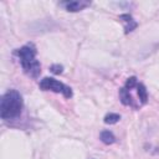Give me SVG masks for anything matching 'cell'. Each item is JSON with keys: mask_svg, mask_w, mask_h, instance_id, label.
<instances>
[{"mask_svg": "<svg viewBox=\"0 0 159 159\" xmlns=\"http://www.w3.org/2000/svg\"><path fill=\"white\" fill-rule=\"evenodd\" d=\"M22 97L21 94L15 91H7L0 102V116L2 119H15L21 114L22 111Z\"/></svg>", "mask_w": 159, "mask_h": 159, "instance_id": "cell-2", "label": "cell"}, {"mask_svg": "<svg viewBox=\"0 0 159 159\" xmlns=\"http://www.w3.org/2000/svg\"><path fill=\"white\" fill-rule=\"evenodd\" d=\"M40 88L43 91H52L56 93H61L66 98L72 97V89L68 86H66L65 83H62L52 77H45L43 80H41Z\"/></svg>", "mask_w": 159, "mask_h": 159, "instance_id": "cell-3", "label": "cell"}, {"mask_svg": "<svg viewBox=\"0 0 159 159\" xmlns=\"http://www.w3.org/2000/svg\"><path fill=\"white\" fill-rule=\"evenodd\" d=\"M119 98H120V102H122L124 106L132 104V96H130L129 91H128L125 87H123V88L119 89Z\"/></svg>", "mask_w": 159, "mask_h": 159, "instance_id": "cell-7", "label": "cell"}, {"mask_svg": "<svg viewBox=\"0 0 159 159\" xmlns=\"http://www.w3.org/2000/svg\"><path fill=\"white\" fill-rule=\"evenodd\" d=\"M61 5L70 12H77L83 10L84 7L91 5V1H84V0H72V1H65L61 2Z\"/></svg>", "mask_w": 159, "mask_h": 159, "instance_id": "cell-4", "label": "cell"}, {"mask_svg": "<svg viewBox=\"0 0 159 159\" xmlns=\"http://www.w3.org/2000/svg\"><path fill=\"white\" fill-rule=\"evenodd\" d=\"M137 89H138V96H139V99L140 102L144 104L147 103V99H148V92H147V88L143 83H138L137 84Z\"/></svg>", "mask_w": 159, "mask_h": 159, "instance_id": "cell-8", "label": "cell"}, {"mask_svg": "<svg viewBox=\"0 0 159 159\" xmlns=\"http://www.w3.org/2000/svg\"><path fill=\"white\" fill-rule=\"evenodd\" d=\"M50 70H51V72H52V73H55V75H60V73H62L63 67H62L61 65H52Z\"/></svg>", "mask_w": 159, "mask_h": 159, "instance_id": "cell-11", "label": "cell"}, {"mask_svg": "<svg viewBox=\"0 0 159 159\" xmlns=\"http://www.w3.org/2000/svg\"><path fill=\"white\" fill-rule=\"evenodd\" d=\"M120 119V116L117 113H108L104 117V123L106 124H116L118 120Z\"/></svg>", "mask_w": 159, "mask_h": 159, "instance_id": "cell-9", "label": "cell"}, {"mask_svg": "<svg viewBox=\"0 0 159 159\" xmlns=\"http://www.w3.org/2000/svg\"><path fill=\"white\" fill-rule=\"evenodd\" d=\"M137 84H138V82H137V77L132 76V77H129V78L125 81V86H124V87L129 91V89H132V88L137 87Z\"/></svg>", "mask_w": 159, "mask_h": 159, "instance_id": "cell-10", "label": "cell"}, {"mask_svg": "<svg viewBox=\"0 0 159 159\" xmlns=\"http://www.w3.org/2000/svg\"><path fill=\"white\" fill-rule=\"evenodd\" d=\"M15 55L19 57L22 70L30 77L36 78L41 72L40 62L36 60V47L34 43H27L15 51Z\"/></svg>", "mask_w": 159, "mask_h": 159, "instance_id": "cell-1", "label": "cell"}, {"mask_svg": "<svg viewBox=\"0 0 159 159\" xmlns=\"http://www.w3.org/2000/svg\"><path fill=\"white\" fill-rule=\"evenodd\" d=\"M99 139H101L104 144H107V145L113 144V143L116 142V137H114V134H113L111 130H102L101 134H99Z\"/></svg>", "mask_w": 159, "mask_h": 159, "instance_id": "cell-6", "label": "cell"}, {"mask_svg": "<svg viewBox=\"0 0 159 159\" xmlns=\"http://www.w3.org/2000/svg\"><path fill=\"white\" fill-rule=\"evenodd\" d=\"M119 19L125 22V34L133 31V30L137 27V22L133 20V17H132L129 14H122V15L119 16Z\"/></svg>", "mask_w": 159, "mask_h": 159, "instance_id": "cell-5", "label": "cell"}]
</instances>
